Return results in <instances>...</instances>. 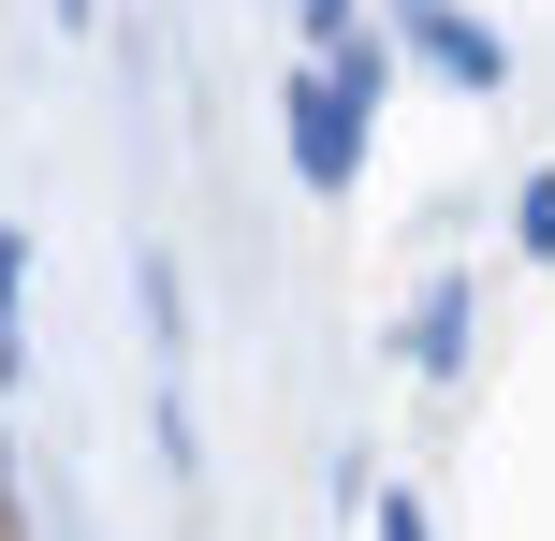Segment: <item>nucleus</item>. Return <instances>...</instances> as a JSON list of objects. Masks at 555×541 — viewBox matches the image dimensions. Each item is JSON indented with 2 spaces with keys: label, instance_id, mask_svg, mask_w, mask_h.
I'll use <instances>...</instances> for the list:
<instances>
[{
  "label": "nucleus",
  "instance_id": "f257e3e1",
  "mask_svg": "<svg viewBox=\"0 0 555 541\" xmlns=\"http://www.w3.org/2000/svg\"><path fill=\"white\" fill-rule=\"evenodd\" d=\"M59 15H88V0H59Z\"/></svg>",
  "mask_w": 555,
  "mask_h": 541
}]
</instances>
